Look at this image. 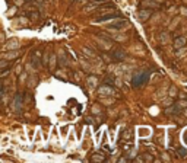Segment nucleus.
Returning a JSON list of instances; mask_svg holds the SVG:
<instances>
[{
	"mask_svg": "<svg viewBox=\"0 0 187 163\" xmlns=\"http://www.w3.org/2000/svg\"><path fill=\"white\" fill-rule=\"evenodd\" d=\"M148 79H149V73H148V71H142V73L136 74V76L132 79V86L137 89V87L143 86V85L148 82Z\"/></svg>",
	"mask_w": 187,
	"mask_h": 163,
	"instance_id": "nucleus-1",
	"label": "nucleus"
},
{
	"mask_svg": "<svg viewBox=\"0 0 187 163\" xmlns=\"http://www.w3.org/2000/svg\"><path fill=\"white\" fill-rule=\"evenodd\" d=\"M111 57H113L114 61H123V60L127 58V54H126L121 48H117V50H114V51L111 53Z\"/></svg>",
	"mask_w": 187,
	"mask_h": 163,
	"instance_id": "nucleus-2",
	"label": "nucleus"
},
{
	"mask_svg": "<svg viewBox=\"0 0 187 163\" xmlns=\"http://www.w3.org/2000/svg\"><path fill=\"white\" fill-rule=\"evenodd\" d=\"M116 18H120V12H113V13H107L104 16H99L95 19V22H107L111 19H116Z\"/></svg>",
	"mask_w": 187,
	"mask_h": 163,
	"instance_id": "nucleus-3",
	"label": "nucleus"
},
{
	"mask_svg": "<svg viewBox=\"0 0 187 163\" xmlns=\"http://www.w3.org/2000/svg\"><path fill=\"white\" fill-rule=\"evenodd\" d=\"M126 25H127V21L123 19V21H119V22H113V23L108 25V26H110L111 29H121V28H124Z\"/></svg>",
	"mask_w": 187,
	"mask_h": 163,
	"instance_id": "nucleus-4",
	"label": "nucleus"
},
{
	"mask_svg": "<svg viewBox=\"0 0 187 163\" xmlns=\"http://www.w3.org/2000/svg\"><path fill=\"white\" fill-rule=\"evenodd\" d=\"M184 44H186V38H184V36H180V38H177L176 39L174 47H176V48H180V47H183Z\"/></svg>",
	"mask_w": 187,
	"mask_h": 163,
	"instance_id": "nucleus-5",
	"label": "nucleus"
},
{
	"mask_svg": "<svg viewBox=\"0 0 187 163\" xmlns=\"http://www.w3.org/2000/svg\"><path fill=\"white\" fill-rule=\"evenodd\" d=\"M107 9H116V6L113 3H104L98 7V10H107Z\"/></svg>",
	"mask_w": 187,
	"mask_h": 163,
	"instance_id": "nucleus-6",
	"label": "nucleus"
},
{
	"mask_svg": "<svg viewBox=\"0 0 187 163\" xmlns=\"http://www.w3.org/2000/svg\"><path fill=\"white\" fill-rule=\"evenodd\" d=\"M149 15H151V10H143V12H140V15H139V19L145 21V19L149 18Z\"/></svg>",
	"mask_w": 187,
	"mask_h": 163,
	"instance_id": "nucleus-7",
	"label": "nucleus"
}]
</instances>
